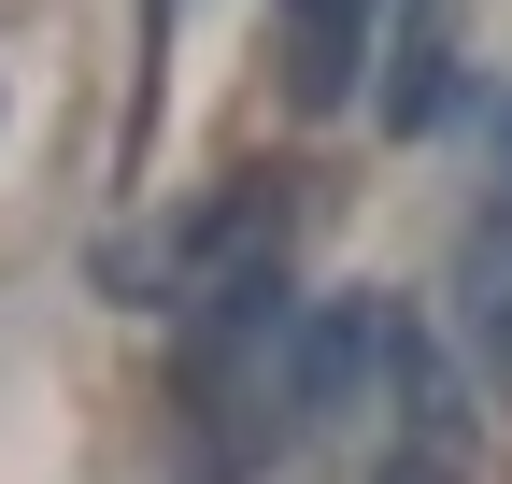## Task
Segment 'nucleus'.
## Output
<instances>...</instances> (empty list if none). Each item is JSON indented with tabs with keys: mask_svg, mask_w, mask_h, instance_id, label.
Returning <instances> with one entry per match:
<instances>
[{
	"mask_svg": "<svg viewBox=\"0 0 512 484\" xmlns=\"http://www.w3.org/2000/svg\"><path fill=\"white\" fill-rule=\"evenodd\" d=\"M384 342H399V328H384L370 299H342V314H313V328H299V385H285V399H299V413H342V399H356V371H370Z\"/></svg>",
	"mask_w": 512,
	"mask_h": 484,
	"instance_id": "1",
	"label": "nucleus"
},
{
	"mask_svg": "<svg viewBox=\"0 0 512 484\" xmlns=\"http://www.w3.org/2000/svg\"><path fill=\"white\" fill-rule=\"evenodd\" d=\"M456 314H470V342L512 371V200L470 214V242H456Z\"/></svg>",
	"mask_w": 512,
	"mask_h": 484,
	"instance_id": "2",
	"label": "nucleus"
},
{
	"mask_svg": "<svg viewBox=\"0 0 512 484\" xmlns=\"http://www.w3.org/2000/svg\"><path fill=\"white\" fill-rule=\"evenodd\" d=\"M285 29H299V100L328 114V100L370 72V57H356V0H285Z\"/></svg>",
	"mask_w": 512,
	"mask_h": 484,
	"instance_id": "3",
	"label": "nucleus"
},
{
	"mask_svg": "<svg viewBox=\"0 0 512 484\" xmlns=\"http://www.w3.org/2000/svg\"><path fill=\"white\" fill-rule=\"evenodd\" d=\"M384 484H456V456H427V442H413L399 470H384Z\"/></svg>",
	"mask_w": 512,
	"mask_h": 484,
	"instance_id": "4",
	"label": "nucleus"
}]
</instances>
